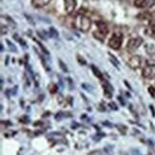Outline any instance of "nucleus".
<instances>
[{
  "mask_svg": "<svg viewBox=\"0 0 155 155\" xmlns=\"http://www.w3.org/2000/svg\"><path fill=\"white\" fill-rule=\"evenodd\" d=\"M91 70H92V71H93V73L95 74V75L98 77V78H100L101 80H103L104 79L103 73L101 72V70L96 66H94V65H91Z\"/></svg>",
  "mask_w": 155,
  "mask_h": 155,
  "instance_id": "11",
  "label": "nucleus"
},
{
  "mask_svg": "<svg viewBox=\"0 0 155 155\" xmlns=\"http://www.w3.org/2000/svg\"><path fill=\"white\" fill-rule=\"evenodd\" d=\"M49 32H50V35H51V37H53V38H58V32L55 28L51 27V28L49 29Z\"/></svg>",
  "mask_w": 155,
  "mask_h": 155,
  "instance_id": "14",
  "label": "nucleus"
},
{
  "mask_svg": "<svg viewBox=\"0 0 155 155\" xmlns=\"http://www.w3.org/2000/svg\"><path fill=\"white\" fill-rule=\"evenodd\" d=\"M123 43V35L120 32H115L113 34V35L110 37V39L108 41V46L109 48H111L112 50H119L122 46Z\"/></svg>",
  "mask_w": 155,
  "mask_h": 155,
  "instance_id": "2",
  "label": "nucleus"
},
{
  "mask_svg": "<svg viewBox=\"0 0 155 155\" xmlns=\"http://www.w3.org/2000/svg\"><path fill=\"white\" fill-rule=\"evenodd\" d=\"M142 62H143V59L140 55H133L128 59L127 61V65L133 70H137L140 67L142 66Z\"/></svg>",
  "mask_w": 155,
  "mask_h": 155,
  "instance_id": "4",
  "label": "nucleus"
},
{
  "mask_svg": "<svg viewBox=\"0 0 155 155\" xmlns=\"http://www.w3.org/2000/svg\"><path fill=\"white\" fill-rule=\"evenodd\" d=\"M150 27H153V28H155V19L150 20Z\"/></svg>",
  "mask_w": 155,
  "mask_h": 155,
  "instance_id": "26",
  "label": "nucleus"
},
{
  "mask_svg": "<svg viewBox=\"0 0 155 155\" xmlns=\"http://www.w3.org/2000/svg\"><path fill=\"white\" fill-rule=\"evenodd\" d=\"M97 27H98V31L100 32H102L103 34L107 35L108 34V27L104 22H98L97 23Z\"/></svg>",
  "mask_w": 155,
  "mask_h": 155,
  "instance_id": "10",
  "label": "nucleus"
},
{
  "mask_svg": "<svg viewBox=\"0 0 155 155\" xmlns=\"http://www.w3.org/2000/svg\"><path fill=\"white\" fill-rule=\"evenodd\" d=\"M103 88V91H104V96H105L106 98H111L112 95H113L112 86L110 85L108 82H104Z\"/></svg>",
  "mask_w": 155,
  "mask_h": 155,
  "instance_id": "8",
  "label": "nucleus"
},
{
  "mask_svg": "<svg viewBox=\"0 0 155 155\" xmlns=\"http://www.w3.org/2000/svg\"><path fill=\"white\" fill-rule=\"evenodd\" d=\"M93 35H94V37H96L97 39H98V40H100V41H103V39H104V38H105V36H106V35L103 34L102 32H100L99 31L94 32Z\"/></svg>",
  "mask_w": 155,
  "mask_h": 155,
  "instance_id": "13",
  "label": "nucleus"
},
{
  "mask_svg": "<svg viewBox=\"0 0 155 155\" xmlns=\"http://www.w3.org/2000/svg\"><path fill=\"white\" fill-rule=\"evenodd\" d=\"M35 42H37V43L38 44V46H39V47H40V49H41V50H42V52H43L44 53H45V54H47V55H49V52H48V50H46V48H45V47H44V46H43V45H42V44H41V43L39 42V41H37V40H35Z\"/></svg>",
  "mask_w": 155,
  "mask_h": 155,
  "instance_id": "17",
  "label": "nucleus"
},
{
  "mask_svg": "<svg viewBox=\"0 0 155 155\" xmlns=\"http://www.w3.org/2000/svg\"><path fill=\"white\" fill-rule=\"evenodd\" d=\"M117 99H118V100H119V101H120V102H121L122 106H124V105H126V103H124V99H123V98H122L121 96H118V97H117Z\"/></svg>",
  "mask_w": 155,
  "mask_h": 155,
  "instance_id": "25",
  "label": "nucleus"
},
{
  "mask_svg": "<svg viewBox=\"0 0 155 155\" xmlns=\"http://www.w3.org/2000/svg\"><path fill=\"white\" fill-rule=\"evenodd\" d=\"M137 17H138L139 19H150L151 18V13H148V11H143V13H139L138 15H137Z\"/></svg>",
  "mask_w": 155,
  "mask_h": 155,
  "instance_id": "12",
  "label": "nucleus"
},
{
  "mask_svg": "<svg viewBox=\"0 0 155 155\" xmlns=\"http://www.w3.org/2000/svg\"><path fill=\"white\" fill-rule=\"evenodd\" d=\"M142 74L145 78H150V77L153 76L154 74V66L153 65H148L147 67L143 68Z\"/></svg>",
  "mask_w": 155,
  "mask_h": 155,
  "instance_id": "7",
  "label": "nucleus"
},
{
  "mask_svg": "<svg viewBox=\"0 0 155 155\" xmlns=\"http://www.w3.org/2000/svg\"><path fill=\"white\" fill-rule=\"evenodd\" d=\"M49 91H50V92H51V93H53V94L56 93V91H58V87H56L55 84H51V85H50Z\"/></svg>",
  "mask_w": 155,
  "mask_h": 155,
  "instance_id": "18",
  "label": "nucleus"
},
{
  "mask_svg": "<svg viewBox=\"0 0 155 155\" xmlns=\"http://www.w3.org/2000/svg\"><path fill=\"white\" fill-rule=\"evenodd\" d=\"M24 15H25V17H26L27 21H28L30 24H31V25H35V21H34V19H33L31 16L28 15V14H26V13L24 14Z\"/></svg>",
  "mask_w": 155,
  "mask_h": 155,
  "instance_id": "20",
  "label": "nucleus"
},
{
  "mask_svg": "<svg viewBox=\"0 0 155 155\" xmlns=\"http://www.w3.org/2000/svg\"><path fill=\"white\" fill-rule=\"evenodd\" d=\"M142 44H143V39L141 37L131 38V39L128 40V42H127L126 49L128 52H134V50H136Z\"/></svg>",
  "mask_w": 155,
  "mask_h": 155,
  "instance_id": "3",
  "label": "nucleus"
},
{
  "mask_svg": "<svg viewBox=\"0 0 155 155\" xmlns=\"http://www.w3.org/2000/svg\"><path fill=\"white\" fill-rule=\"evenodd\" d=\"M14 38H16V41H17V42H18V43H20V44H21V45H22V46H26V43L24 42V41H23V39H22V38H20V37H18V35H17V34H14Z\"/></svg>",
  "mask_w": 155,
  "mask_h": 155,
  "instance_id": "19",
  "label": "nucleus"
},
{
  "mask_svg": "<svg viewBox=\"0 0 155 155\" xmlns=\"http://www.w3.org/2000/svg\"><path fill=\"white\" fill-rule=\"evenodd\" d=\"M77 58H78V61L80 62V65H85V64H86V61H85L82 57H80V55H78Z\"/></svg>",
  "mask_w": 155,
  "mask_h": 155,
  "instance_id": "24",
  "label": "nucleus"
},
{
  "mask_svg": "<svg viewBox=\"0 0 155 155\" xmlns=\"http://www.w3.org/2000/svg\"><path fill=\"white\" fill-rule=\"evenodd\" d=\"M148 92L150 93V95L152 97H155V88L152 87V86H150V88H148Z\"/></svg>",
  "mask_w": 155,
  "mask_h": 155,
  "instance_id": "22",
  "label": "nucleus"
},
{
  "mask_svg": "<svg viewBox=\"0 0 155 155\" xmlns=\"http://www.w3.org/2000/svg\"><path fill=\"white\" fill-rule=\"evenodd\" d=\"M109 107L111 108V109H113V111H118V106L116 105L114 102H110L109 103Z\"/></svg>",
  "mask_w": 155,
  "mask_h": 155,
  "instance_id": "23",
  "label": "nucleus"
},
{
  "mask_svg": "<svg viewBox=\"0 0 155 155\" xmlns=\"http://www.w3.org/2000/svg\"><path fill=\"white\" fill-rule=\"evenodd\" d=\"M51 2V0H32V4L35 8H43Z\"/></svg>",
  "mask_w": 155,
  "mask_h": 155,
  "instance_id": "9",
  "label": "nucleus"
},
{
  "mask_svg": "<svg viewBox=\"0 0 155 155\" xmlns=\"http://www.w3.org/2000/svg\"><path fill=\"white\" fill-rule=\"evenodd\" d=\"M58 65H59V68H61L62 71H64V72H67L68 71V68L66 65L64 64V62L61 60V59H58Z\"/></svg>",
  "mask_w": 155,
  "mask_h": 155,
  "instance_id": "16",
  "label": "nucleus"
},
{
  "mask_svg": "<svg viewBox=\"0 0 155 155\" xmlns=\"http://www.w3.org/2000/svg\"><path fill=\"white\" fill-rule=\"evenodd\" d=\"M150 109H151V111H152V116H153V117H155V111H154L153 106H150Z\"/></svg>",
  "mask_w": 155,
  "mask_h": 155,
  "instance_id": "27",
  "label": "nucleus"
},
{
  "mask_svg": "<svg viewBox=\"0 0 155 155\" xmlns=\"http://www.w3.org/2000/svg\"><path fill=\"white\" fill-rule=\"evenodd\" d=\"M124 84H126V85L127 86V87H128V88H129V89H131V87H130V86H129V84H128V83H127L126 81H124Z\"/></svg>",
  "mask_w": 155,
  "mask_h": 155,
  "instance_id": "28",
  "label": "nucleus"
},
{
  "mask_svg": "<svg viewBox=\"0 0 155 155\" xmlns=\"http://www.w3.org/2000/svg\"><path fill=\"white\" fill-rule=\"evenodd\" d=\"M155 4V0H135L134 5L140 9H147L150 8Z\"/></svg>",
  "mask_w": 155,
  "mask_h": 155,
  "instance_id": "5",
  "label": "nucleus"
},
{
  "mask_svg": "<svg viewBox=\"0 0 155 155\" xmlns=\"http://www.w3.org/2000/svg\"><path fill=\"white\" fill-rule=\"evenodd\" d=\"M77 7V0H64V10L66 13H72Z\"/></svg>",
  "mask_w": 155,
  "mask_h": 155,
  "instance_id": "6",
  "label": "nucleus"
},
{
  "mask_svg": "<svg viewBox=\"0 0 155 155\" xmlns=\"http://www.w3.org/2000/svg\"><path fill=\"white\" fill-rule=\"evenodd\" d=\"M117 129L120 130V132L122 133V134H126V132H127V127L124 126V125H123V124H120V125H117Z\"/></svg>",
  "mask_w": 155,
  "mask_h": 155,
  "instance_id": "15",
  "label": "nucleus"
},
{
  "mask_svg": "<svg viewBox=\"0 0 155 155\" xmlns=\"http://www.w3.org/2000/svg\"><path fill=\"white\" fill-rule=\"evenodd\" d=\"M74 25L78 28L80 32H87L91 28V20L89 17L85 15H78L74 19Z\"/></svg>",
  "mask_w": 155,
  "mask_h": 155,
  "instance_id": "1",
  "label": "nucleus"
},
{
  "mask_svg": "<svg viewBox=\"0 0 155 155\" xmlns=\"http://www.w3.org/2000/svg\"><path fill=\"white\" fill-rule=\"evenodd\" d=\"M7 44L9 45V47H10V50H14V52H17L16 46H14V44H12L9 40H7Z\"/></svg>",
  "mask_w": 155,
  "mask_h": 155,
  "instance_id": "21",
  "label": "nucleus"
}]
</instances>
